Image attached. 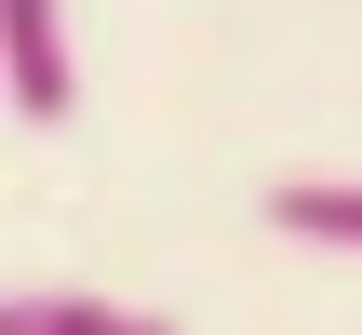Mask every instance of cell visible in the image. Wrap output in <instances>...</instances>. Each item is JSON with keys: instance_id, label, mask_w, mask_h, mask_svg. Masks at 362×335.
<instances>
[{"instance_id": "1", "label": "cell", "mask_w": 362, "mask_h": 335, "mask_svg": "<svg viewBox=\"0 0 362 335\" xmlns=\"http://www.w3.org/2000/svg\"><path fill=\"white\" fill-rule=\"evenodd\" d=\"M0 81H13V121H67V94H81L67 0H0Z\"/></svg>"}, {"instance_id": "2", "label": "cell", "mask_w": 362, "mask_h": 335, "mask_svg": "<svg viewBox=\"0 0 362 335\" xmlns=\"http://www.w3.org/2000/svg\"><path fill=\"white\" fill-rule=\"evenodd\" d=\"M269 228L282 242H322V255H362V175H282L269 188Z\"/></svg>"}, {"instance_id": "3", "label": "cell", "mask_w": 362, "mask_h": 335, "mask_svg": "<svg viewBox=\"0 0 362 335\" xmlns=\"http://www.w3.org/2000/svg\"><path fill=\"white\" fill-rule=\"evenodd\" d=\"M0 335H148V309H107V295H0Z\"/></svg>"}, {"instance_id": "4", "label": "cell", "mask_w": 362, "mask_h": 335, "mask_svg": "<svg viewBox=\"0 0 362 335\" xmlns=\"http://www.w3.org/2000/svg\"><path fill=\"white\" fill-rule=\"evenodd\" d=\"M148 335H175V322H161V309H148Z\"/></svg>"}]
</instances>
